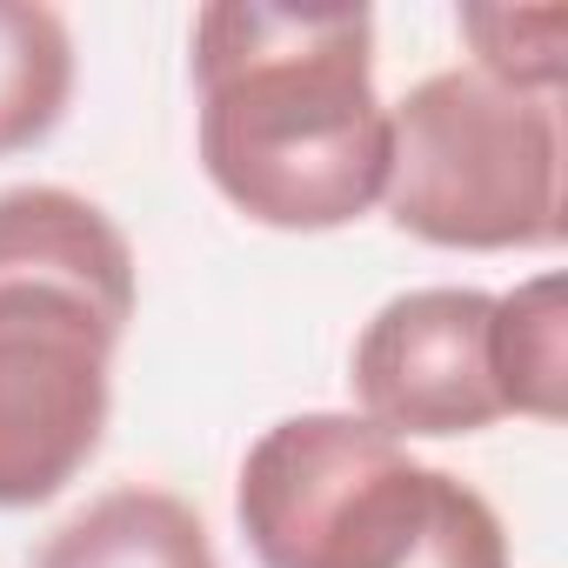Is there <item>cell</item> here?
<instances>
[{
    "label": "cell",
    "instance_id": "1",
    "mask_svg": "<svg viewBox=\"0 0 568 568\" xmlns=\"http://www.w3.org/2000/svg\"><path fill=\"white\" fill-rule=\"evenodd\" d=\"M201 168L274 234H335L382 207L388 108L368 8L214 0L194 14Z\"/></svg>",
    "mask_w": 568,
    "mask_h": 568
},
{
    "label": "cell",
    "instance_id": "2",
    "mask_svg": "<svg viewBox=\"0 0 568 568\" xmlns=\"http://www.w3.org/2000/svg\"><path fill=\"white\" fill-rule=\"evenodd\" d=\"M261 568H508L501 515L362 415L274 422L234 488Z\"/></svg>",
    "mask_w": 568,
    "mask_h": 568
},
{
    "label": "cell",
    "instance_id": "3",
    "mask_svg": "<svg viewBox=\"0 0 568 568\" xmlns=\"http://www.w3.org/2000/svg\"><path fill=\"white\" fill-rule=\"evenodd\" d=\"M382 207L428 247H555L568 234L561 114L475 68L415 81L388 108Z\"/></svg>",
    "mask_w": 568,
    "mask_h": 568
},
{
    "label": "cell",
    "instance_id": "4",
    "mask_svg": "<svg viewBox=\"0 0 568 568\" xmlns=\"http://www.w3.org/2000/svg\"><path fill=\"white\" fill-rule=\"evenodd\" d=\"M121 335L48 288H0V515L54 501L108 435Z\"/></svg>",
    "mask_w": 568,
    "mask_h": 568
},
{
    "label": "cell",
    "instance_id": "5",
    "mask_svg": "<svg viewBox=\"0 0 568 568\" xmlns=\"http://www.w3.org/2000/svg\"><path fill=\"white\" fill-rule=\"evenodd\" d=\"M488 315L481 288H415L395 295L355 342V408L388 442H455L501 422L488 375Z\"/></svg>",
    "mask_w": 568,
    "mask_h": 568
},
{
    "label": "cell",
    "instance_id": "6",
    "mask_svg": "<svg viewBox=\"0 0 568 568\" xmlns=\"http://www.w3.org/2000/svg\"><path fill=\"white\" fill-rule=\"evenodd\" d=\"M0 288H48L94 308L114 335L134 322V247L128 234L68 187H8L0 194Z\"/></svg>",
    "mask_w": 568,
    "mask_h": 568
},
{
    "label": "cell",
    "instance_id": "7",
    "mask_svg": "<svg viewBox=\"0 0 568 568\" xmlns=\"http://www.w3.org/2000/svg\"><path fill=\"white\" fill-rule=\"evenodd\" d=\"M34 568H221L201 515L168 488H108L48 535Z\"/></svg>",
    "mask_w": 568,
    "mask_h": 568
},
{
    "label": "cell",
    "instance_id": "8",
    "mask_svg": "<svg viewBox=\"0 0 568 568\" xmlns=\"http://www.w3.org/2000/svg\"><path fill=\"white\" fill-rule=\"evenodd\" d=\"M488 375L501 415L568 422V281L535 274L488 315Z\"/></svg>",
    "mask_w": 568,
    "mask_h": 568
},
{
    "label": "cell",
    "instance_id": "9",
    "mask_svg": "<svg viewBox=\"0 0 568 568\" xmlns=\"http://www.w3.org/2000/svg\"><path fill=\"white\" fill-rule=\"evenodd\" d=\"M74 101V34L54 8L0 0V161L41 148Z\"/></svg>",
    "mask_w": 568,
    "mask_h": 568
},
{
    "label": "cell",
    "instance_id": "10",
    "mask_svg": "<svg viewBox=\"0 0 568 568\" xmlns=\"http://www.w3.org/2000/svg\"><path fill=\"white\" fill-rule=\"evenodd\" d=\"M462 41L475 48V74L555 101L568 81V14L561 8H462Z\"/></svg>",
    "mask_w": 568,
    "mask_h": 568
}]
</instances>
